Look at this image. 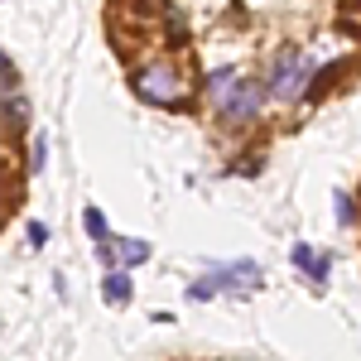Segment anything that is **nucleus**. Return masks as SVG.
<instances>
[{"label": "nucleus", "instance_id": "1", "mask_svg": "<svg viewBox=\"0 0 361 361\" xmlns=\"http://www.w3.org/2000/svg\"><path fill=\"white\" fill-rule=\"evenodd\" d=\"M130 87H135L140 102H154V106H183L188 102V82H183V73L173 63H145V68H135Z\"/></svg>", "mask_w": 361, "mask_h": 361}, {"label": "nucleus", "instance_id": "3", "mask_svg": "<svg viewBox=\"0 0 361 361\" xmlns=\"http://www.w3.org/2000/svg\"><path fill=\"white\" fill-rule=\"evenodd\" d=\"M260 106H265V87L260 82H236V92L226 97V106H222V121L226 126H246V121L260 116Z\"/></svg>", "mask_w": 361, "mask_h": 361}, {"label": "nucleus", "instance_id": "12", "mask_svg": "<svg viewBox=\"0 0 361 361\" xmlns=\"http://www.w3.org/2000/svg\"><path fill=\"white\" fill-rule=\"evenodd\" d=\"M342 25L361 34V0H342Z\"/></svg>", "mask_w": 361, "mask_h": 361}, {"label": "nucleus", "instance_id": "4", "mask_svg": "<svg viewBox=\"0 0 361 361\" xmlns=\"http://www.w3.org/2000/svg\"><path fill=\"white\" fill-rule=\"evenodd\" d=\"M255 279H260V270H255L250 260H241V265H222L217 275L197 279V284L188 289V294H193V299H212L217 289H236V284H255Z\"/></svg>", "mask_w": 361, "mask_h": 361}, {"label": "nucleus", "instance_id": "15", "mask_svg": "<svg viewBox=\"0 0 361 361\" xmlns=\"http://www.w3.org/2000/svg\"><path fill=\"white\" fill-rule=\"evenodd\" d=\"M0 68H5V54H0Z\"/></svg>", "mask_w": 361, "mask_h": 361}, {"label": "nucleus", "instance_id": "8", "mask_svg": "<svg viewBox=\"0 0 361 361\" xmlns=\"http://www.w3.org/2000/svg\"><path fill=\"white\" fill-rule=\"evenodd\" d=\"M102 299H106L111 308L130 304V275H126V270H111V275L102 279Z\"/></svg>", "mask_w": 361, "mask_h": 361}, {"label": "nucleus", "instance_id": "11", "mask_svg": "<svg viewBox=\"0 0 361 361\" xmlns=\"http://www.w3.org/2000/svg\"><path fill=\"white\" fill-rule=\"evenodd\" d=\"M82 222H87V231H92L97 241H106V217H102L97 207H87V212H82Z\"/></svg>", "mask_w": 361, "mask_h": 361}, {"label": "nucleus", "instance_id": "7", "mask_svg": "<svg viewBox=\"0 0 361 361\" xmlns=\"http://www.w3.org/2000/svg\"><path fill=\"white\" fill-rule=\"evenodd\" d=\"M294 270H304L313 284H323V279H328V260H323L313 246H294Z\"/></svg>", "mask_w": 361, "mask_h": 361}, {"label": "nucleus", "instance_id": "2", "mask_svg": "<svg viewBox=\"0 0 361 361\" xmlns=\"http://www.w3.org/2000/svg\"><path fill=\"white\" fill-rule=\"evenodd\" d=\"M308 78H313V58H308L304 49H284V54L270 63V82H265V92L279 97V102H294V97H304Z\"/></svg>", "mask_w": 361, "mask_h": 361}, {"label": "nucleus", "instance_id": "13", "mask_svg": "<svg viewBox=\"0 0 361 361\" xmlns=\"http://www.w3.org/2000/svg\"><path fill=\"white\" fill-rule=\"evenodd\" d=\"M29 241H34V246H44V241H49V226L34 222V226H29Z\"/></svg>", "mask_w": 361, "mask_h": 361}, {"label": "nucleus", "instance_id": "5", "mask_svg": "<svg viewBox=\"0 0 361 361\" xmlns=\"http://www.w3.org/2000/svg\"><path fill=\"white\" fill-rule=\"evenodd\" d=\"M154 250H149V241H140V236H111L106 246H102V260L106 265H121V270H130V265H145Z\"/></svg>", "mask_w": 361, "mask_h": 361}, {"label": "nucleus", "instance_id": "6", "mask_svg": "<svg viewBox=\"0 0 361 361\" xmlns=\"http://www.w3.org/2000/svg\"><path fill=\"white\" fill-rule=\"evenodd\" d=\"M236 82H241V78H236V73H231V68H217V73H212V78H207V102H212V106H217V111H222V106H226V97H231V92H236Z\"/></svg>", "mask_w": 361, "mask_h": 361}, {"label": "nucleus", "instance_id": "9", "mask_svg": "<svg viewBox=\"0 0 361 361\" xmlns=\"http://www.w3.org/2000/svg\"><path fill=\"white\" fill-rule=\"evenodd\" d=\"M337 73H342V63H328V68H323L318 78H308V87H304V102H318V97H323V92H328V87L337 82Z\"/></svg>", "mask_w": 361, "mask_h": 361}, {"label": "nucleus", "instance_id": "10", "mask_svg": "<svg viewBox=\"0 0 361 361\" xmlns=\"http://www.w3.org/2000/svg\"><path fill=\"white\" fill-rule=\"evenodd\" d=\"M333 202H337V222H342V226L357 222V202H352L347 193H333Z\"/></svg>", "mask_w": 361, "mask_h": 361}, {"label": "nucleus", "instance_id": "14", "mask_svg": "<svg viewBox=\"0 0 361 361\" xmlns=\"http://www.w3.org/2000/svg\"><path fill=\"white\" fill-rule=\"evenodd\" d=\"M44 159H49V149H44V135L34 140V169H44Z\"/></svg>", "mask_w": 361, "mask_h": 361}]
</instances>
